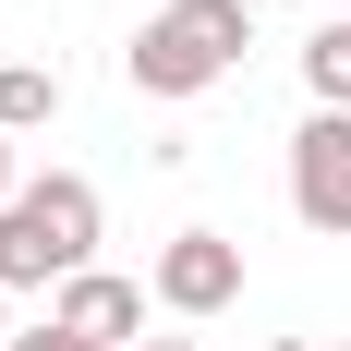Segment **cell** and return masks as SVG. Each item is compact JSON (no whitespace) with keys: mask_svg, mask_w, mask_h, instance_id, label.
<instances>
[{"mask_svg":"<svg viewBox=\"0 0 351 351\" xmlns=\"http://www.w3.org/2000/svg\"><path fill=\"white\" fill-rule=\"evenodd\" d=\"M243 49H254V0H170V12H145V36L121 49V73L182 109V97H206V85H230Z\"/></svg>","mask_w":351,"mask_h":351,"instance_id":"cell-1","label":"cell"},{"mask_svg":"<svg viewBox=\"0 0 351 351\" xmlns=\"http://www.w3.org/2000/svg\"><path fill=\"white\" fill-rule=\"evenodd\" d=\"M145 291H158L170 315H230V303H243V243H230V230H170L158 267H145Z\"/></svg>","mask_w":351,"mask_h":351,"instance_id":"cell-2","label":"cell"},{"mask_svg":"<svg viewBox=\"0 0 351 351\" xmlns=\"http://www.w3.org/2000/svg\"><path fill=\"white\" fill-rule=\"evenodd\" d=\"M291 218L327 230V243L351 230V121H339V109H315V121L291 134Z\"/></svg>","mask_w":351,"mask_h":351,"instance_id":"cell-3","label":"cell"},{"mask_svg":"<svg viewBox=\"0 0 351 351\" xmlns=\"http://www.w3.org/2000/svg\"><path fill=\"white\" fill-rule=\"evenodd\" d=\"M49 327H73V339H97V351H145V279H109V267H85V279L49 291Z\"/></svg>","mask_w":351,"mask_h":351,"instance_id":"cell-4","label":"cell"},{"mask_svg":"<svg viewBox=\"0 0 351 351\" xmlns=\"http://www.w3.org/2000/svg\"><path fill=\"white\" fill-rule=\"evenodd\" d=\"M25 218L49 230V243H61V267H73V279L97 267V230H109V206H97V182H85V170H36V182H25Z\"/></svg>","mask_w":351,"mask_h":351,"instance_id":"cell-5","label":"cell"},{"mask_svg":"<svg viewBox=\"0 0 351 351\" xmlns=\"http://www.w3.org/2000/svg\"><path fill=\"white\" fill-rule=\"evenodd\" d=\"M61 279H73L61 243H49V230L25 218V194H12V206H0V291H61Z\"/></svg>","mask_w":351,"mask_h":351,"instance_id":"cell-6","label":"cell"},{"mask_svg":"<svg viewBox=\"0 0 351 351\" xmlns=\"http://www.w3.org/2000/svg\"><path fill=\"white\" fill-rule=\"evenodd\" d=\"M36 121H61V73H49V61H0V134L25 145Z\"/></svg>","mask_w":351,"mask_h":351,"instance_id":"cell-7","label":"cell"},{"mask_svg":"<svg viewBox=\"0 0 351 351\" xmlns=\"http://www.w3.org/2000/svg\"><path fill=\"white\" fill-rule=\"evenodd\" d=\"M303 97L351 121V12H327V25H315V49H303Z\"/></svg>","mask_w":351,"mask_h":351,"instance_id":"cell-8","label":"cell"},{"mask_svg":"<svg viewBox=\"0 0 351 351\" xmlns=\"http://www.w3.org/2000/svg\"><path fill=\"white\" fill-rule=\"evenodd\" d=\"M12 351H97V339H73V327H25Z\"/></svg>","mask_w":351,"mask_h":351,"instance_id":"cell-9","label":"cell"},{"mask_svg":"<svg viewBox=\"0 0 351 351\" xmlns=\"http://www.w3.org/2000/svg\"><path fill=\"white\" fill-rule=\"evenodd\" d=\"M12 194H25V182H12V134H0V206H12Z\"/></svg>","mask_w":351,"mask_h":351,"instance_id":"cell-10","label":"cell"},{"mask_svg":"<svg viewBox=\"0 0 351 351\" xmlns=\"http://www.w3.org/2000/svg\"><path fill=\"white\" fill-rule=\"evenodd\" d=\"M291 351H351V339H291Z\"/></svg>","mask_w":351,"mask_h":351,"instance_id":"cell-11","label":"cell"},{"mask_svg":"<svg viewBox=\"0 0 351 351\" xmlns=\"http://www.w3.org/2000/svg\"><path fill=\"white\" fill-rule=\"evenodd\" d=\"M145 351H194V339H145Z\"/></svg>","mask_w":351,"mask_h":351,"instance_id":"cell-12","label":"cell"},{"mask_svg":"<svg viewBox=\"0 0 351 351\" xmlns=\"http://www.w3.org/2000/svg\"><path fill=\"white\" fill-rule=\"evenodd\" d=\"M0 303H12V291H0ZM0 351H12V327H0Z\"/></svg>","mask_w":351,"mask_h":351,"instance_id":"cell-13","label":"cell"},{"mask_svg":"<svg viewBox=\"0 0 351 351\" xmlns=\"http://www.w3.org/2000/svg\"><path fill=\"white\" fill-rule=\"evenodd\" d=\"M327 12H351V0H327Z\"/></svg>","mask_w":351,"mask_h":351,"instance_id":"cell-14","label":"cell"}]
</instances>
